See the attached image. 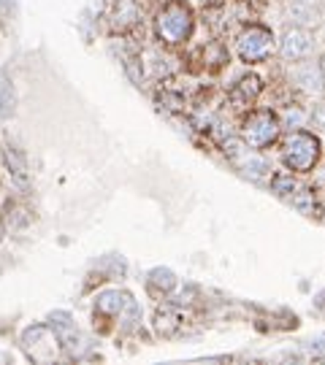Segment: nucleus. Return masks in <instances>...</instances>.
Instances as JSON below:
<instances>
[{
	"mask_svg": "<svg viewBox=\"0 0 325 365\" xmlns=\"http://www.w3.org/2000/svg\"><path fill=\"white\" fill-rule=\"evenodd\" d=\"M195 30V14L190 8L187 0H168L162 3V8L155 17V33L162 43L168 46H179L184 41H190Z\"/></svg>",
	"mask_w": 325,
	"mask_h": 365,
	"instance_id": "obj_1",
	"label": "nucleus"
},
{
	"mask_svg": "<svg viewBox=\"0 0 325 365\" xmlns=\"http://www.w3.org/2000/svg\"><path fill=\"white\" fill-rule=\"evenodd\" d=\"M323 155L320 138L309 130H293L282 143V162L293 173H309Z\"/></svg>",
	"mask_w": 325,
	"mask_h": 365,
	"instance_id": "obj_2",
	"label": "nucleus"
},
{
	"mask_svg": "<svg viewBox=\"0 0 325 365\" xmlns=\"http://www.w3.org/2000/svg\"><path fill=\"white\" fill-rule=\"evenodd\" d=\"M274 49H277V38H274L271 27H265V24H247L236 38V55L247 65L265 62L274 55Z\"/></svg>",
	"mask_w": 325,
	"mask_h": 365,
	"instance_id": "obj_3",
	"label": "nucleus"
},
{
	"mask_svg": "<svg viewBox=\"0 0 325 365\" xmlns=\"http://www.w3.org/2000/svg\"><path fill=\"white\" fill-rule=\"evenodd\" d=\"M282 122L274 111H252L242 124V141L252 149H265L279 138Z\"/></svg>",
	"mask_w": 325,
	"mask_h": 365,
	"instance_id": "obj_4",
	"label": "nucleus"
},
{
	"mask_svg": "<svg viewBox=\"0 0 325 365\" xmlns=\"http://www.w3.org/2000/svg\"><path fill=\"white\" fill-rule=\"evenodd\" d=\"M312 46H314V36L306 27H287L277 41V52L287 62L306 60L312 55Z\"/></svg>",
	"mask_w": 325,
	"mask_h": 365,
	"instance_id": "obj_5",
	"label": "nucleus"
},
{
	"mask_svg": "<svg viewBox=\"0 0 325 365\" xmlns=\"http://www.w3.org/2000/svg\"><path fill=\"white\" fill-rule=\"evenodd\" d=\"M57 344H60V341H57V333H49V327H43V324L27 327L25 336H22L25 352H27L33 360H41V363L57 357Z\"/></svg>",
	"mask_w": 325,
	"mask_h": 365,
	"instance_id": "obj_6",
	"label": "nucleus"
},
{
	"mask_svg": "<svg viewBox=\"0 0 325 365\" xmlns=\"http://www.w3.org/2000/svg\"><path fill=\"white\" fill-rule=\"evenodd\" d=\"M293 79L296 84L309 92V95H320L325 90V79L323 73H320V65H314V62H306V65H298L296 71H293Z\"/></svg>",
	"mask_w": 325,
	"mask_h": 365,
	"instance_id": "obj_7",
	"label": "nucleus"
},
{
	"mask_svg": "<svg viewBox=\"0 0 325 365\" xmlns=\"http://www.w3.org/2000/svg\"><path fill=\"white\" fill-rule=\"evenodd\" d=\"M261 92H263V81L258 79L255 73H247V76H242V79L233 84L230 98L236 103H242V106H252V103L258 101Z\"/></svg>",
	"mask_w": 325,
	"mask_h": 365,
	"instance_id": "obj_8",
	"label": "nucleus"
},
{
	"mask_svg": "<svg viewBox=\"0 0 325 365\" xmlns=\"http://www.w3.org/2000/svg\"><path fill=\"white\" fill-rule=\"evenodd\" d=\"M233 160H236V165H239V171H242L244 176H252V179H263V176H268V171H271V165L265 162V157L255 155V152L247 149V146H244Z\"/></svg>",
	"mask_w": 325,
	"mask_h": 365,
	"instance_id": "obj_9",
	"label": "nucleus"
},
{
	"mask_svg": "<svg viewBox=\"0 0 325 365\" xmlns=\"http://www.w3.org/2000/svg\"><path fill=\"white\" fill-rule=\"evenodd\" d=\"M127 295L125 292H120V289H109V292H103V295H98V303H95V308L101 311V314H122V308L127 306Z\"/></svg>",
	"mask_w": 325,
	"mask_h": 365,
	"instance_id": "obj_10",
	"label": "nucleus"
},
{
	"mask_svg": "<svg viewBox=\"0 0 325 365\" xmlns=\"http://www.w3.org/2000/svg\"><path fill=\"white\" fill-rule=\"evenodd\" d=\"M149 287L158 289V292H171L177 287V276L168 271V268H155L149 273Z\"/></svg>",
	"mask_w": 325,
	"mask_h": 365,
	"instance_id": "obj_11",
	"label": "nucleus"
},
{
	"mask_svg": "<svg viewBox=\"0 0 325 365\" xmlns=\"http://www.w3.org/2000/svg\"><path fill=\"white\" fill-rule=\"evenodd\" d=\"M271 189H274L277 195H293V192L298 189V184L293 179V173H274V176H271Z\"/></svg>",
	"mask_w": 325,
	"mask_h": 365,
	"instance_id": "obj_12",
	"label": "nucleus"
},
{
	"mask_svg": "<svg viewBox=\"0 0 325 365\" xmlns=\"http://www.w3.org/2000/svg\"><path fill=\"white\" fill-rule=\"evenodd\" d=\"M14 111V90L6 79H0V120L11 117Z\"/></svg>",
	"mask_w": 325,
	"mask_h": 365,
	"instance_id": "obj_13",
	"label": "nucleus"
},
{
	"mask_svg": "<svg viewBox=\"0 0 325 365\" xmlns=\"http://www.w3.org/2000/svg\"><path fill=\"white\" fill-rule=\"evenodd\" d=\"M6 162H8V168H11V173H14V179L20 184H27V173H25V162L17 157V152L14 149H6Z\"/></svg>",
	"mask_w": 325,
	"mask_h": 365,
	"instance_id": "obj_14",
	"label": "nucleus"
},
{
	"mask_svg": "<svg viewBox=\"0 0 325 365\" xmlns=\"http://www.w3.org/2000/svg\"><path fill=\"white\" fill-rule=\"evenodd\" d=\"M293 206L301 211V214H314V203H312V195L309 192H293Z\"/></svg>",
	"mask_w": 325,
	"mask_h": 365,
	"instance_id": "obj_15",
	"label": "nucleus"
},
{
	"mask_svg": "<svg viewBox=\"0 0 325 365\" xmlns=\"http://www.w3.org/2000/svg\"><path fill=\"white\" fill-rule=\"evenodd\" d=\"M304 120H306V114H301V111H287V114H284V124H287V127H301Z\"/></svg>",
	"mask_w": 325,
	"mask_h": 365,
	"instance_id": "obj_16",
	"label": "nucleus"
},
{
	"mask_svg": "<svg viewBox=\"0 0 325 365\" xmlns=\"http://www.w3.org/2000/svg\"><path fill=\"white\" fill-rule=\"evenodd\" d=\"M312 122H314L317 127H323L325 130V106H317V108L312 111Z\"/></svg>",
	"mask_w": 325,
	"mask_h": 365,
	"instance_id": "obj_17",
	"label": "nucleus"
},
{
	"mask_svg": "<svg viewBox=\"0 0 325 365\" xmlns=\"http://www.w3.org/2000/svg\"><path fill=\"white\" fill-rule=\"evenodd\" d=\"M136 57H130V60L125 62V68H127V76H130V79L133 81H141V73H139V71H136Z\"/></svg>",
	"mask_w": 325,
	"mask_h": 365,
	"instance_id": "obj_18",
	"label": "nucleus"
},
{
	"mask_svg": "<svg viewBox=\"0 0 325 365\" xmlns=\"http://www.w3.org/2000/svg\"><path fill=\"white\" fill-rule=\"evenodd\" d=\"M317 65H320V73H323V79H325V52H323V57H320V62H317Z\"/></svg>",
	"mask_w": 325,
	"mask_h": 365,
	"instance_id": "obj_19",
	"label": "nucleus"
},
{
	"mask_svg": "<svg viewBox=\"0 0 325 365\" xmlns=\"http://www.w3.org/2000/svg\"><path fill=\"white\" fill-rule=\"evenodd\" d=\"M3 236H6V227H3V222H0V241H3Z\"/></svg>",
	"mask_w": 325,
	"mask_h": 365,
	"instance_id": "obj_20",
	"label": "nucleus"
},
{
	"mask_svg": "<svg viewBox=\"0 0 325 365\" xmlns=\"http://www.w3.org/2000/svg\"><path fill=\"white\" fill-rule=\"evenodd\" d=\"M293 3H304V0H293Z\"/></svg>",
	"mask_w": 325,
	"mask_h": 365,
	"instance_id": "obj_21",
	"label": "nucleus"
}]
</instances>
